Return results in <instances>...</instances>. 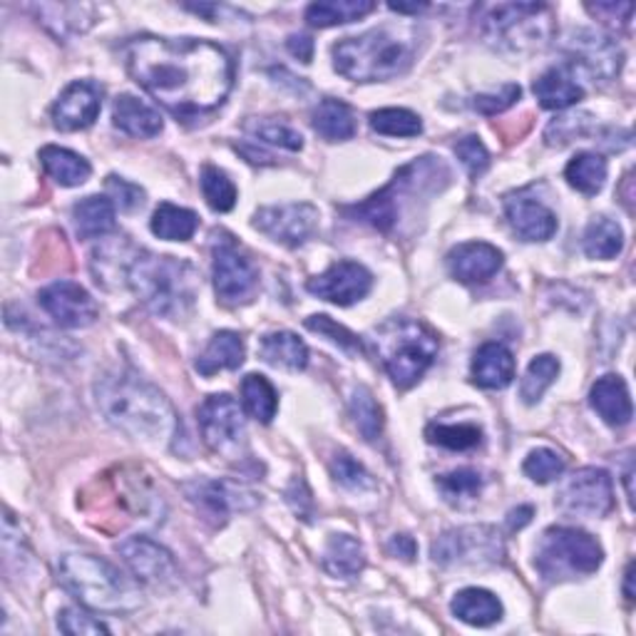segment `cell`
I'll return each instance as SVG.
<instances>
[{
	"label": "cell",
	"mask_w": 636,
	"mask_h": 636,
	"mask_svg": "<svg viewBox=\"0 0 636 636\" xmlns=\"http://www.w3.org/2000/svg\"><path fill=\"white\" fill-rule=\"evenodd\" d=\"M127 73L179 123H201L227 103L234 60L197 38L137 35L123 45Z\"/></svg>",
	"instance_id": "obj_1"
},
{
	"label": "cell",
	"mask_w": 636,
	"mask_h": 636,
	"mask_svg": "<svg viewBox=\"0 0 636 636\" xmlns=\"http://www.w3.org/2000/svg\"><path fill=\"white\" fill-rule=\"evenodd\" d=\"M95 400L110 426L145 446H167L179 430L165 393L133 371L105 373L95 383Z\"/></svg>",
	"instance_id": "obj_2"
},
{
	"label": "cell",
	"mask_w": 636,
	"mask_h": 636,
	"mask_svg": "<svg viewBox=\"0 0 636 636\" xmlns=\"http://www.w3.org/2000/svg\"><path fill=\"white\" fill-rule=\"evenodd\" d=\"M420 30L413 23H388L346 38L333 48V65L353 83H378L406 73L416 60Z\"/></svg>",
	"instance_id": "obj_3"
},
{
	"label": "cell",
	"mask_w": 636,
	"mask_h": 636,
	"mask_svg": "<svg viewBox=\"0 0 636 636\" xmlns=\"http://www.w3.org/2000/svg\"><path fill=\"white\" fill-rule=\"evenodd\" d=\"M58 582L93 612L129 614L143 607V592L137 582L95 554H63L58 562Z\"/></svg>",
	"instance_id": "obj_4"
},
{
	"label": "cell",
	"mask_w": 636,
	"mask_h": 636,
	"mask_svg": "<svg viewBox=\"0 0 636 636\" xmlns=\"http://www.w3.org/2000/svg\"><path fill=\"white\" fill-rule=\"evenodd\" d=\"M125 284L153 314L167 319L185 316L197 294V277L189 264L139 249L127 269Z\"/></svg>",
	"instance_id": "obj_5"
},
{
	"label": "cell",
	"mask_w": 636,
	"mask_h": 636,
	"mask_svg": "<svg viewBox=\"0 0 636 636\" xmlns=\"http://www.w3.org/2000/svg\"><path fill=\"white\" fill-rule=\"evenodd\" d=\"M450 169L440 157L426 155L410 165L400 167L396 177L390 179L388 187H383L376 195L361 201L356 207H346L343 211L361 221H366L373 229L390 234L393 227L398 225L400 199L398 197H420V195H438L448 187Z\"/></svg>",
	"instance_id": "obj_6"
},
{
	"label": "cell",
	"mask_w": 636,
	"mask_h": 636,
	"mask_svg": "<svg viewBox=\"0 0 636 636\" xmlns=\"http://www.w3.org/2000/svg\"><path fill=\"white\" fill-rule=\"evenodd\" d=\"M376 348L393 383L398 388H410L432 366L440 341L426 323L390 319L376 331Z\"/></svg>",
	"instance_id": "obj_7"
},
{
	"label": "cell",
	"mask_w": 636,
	"mask_h": 636,
	"mask_svg": "<svg viewBox=\"0 0 636 636\" xmlns=\"http://www.w3.org/2000/svg\"><path fill=\"white\" fill-rule=\"evenodd\" d=\"M554 13L544 3H500L480 18V35L488 45L508 53H528L550 43Z\"/></svg>",
	"instance_id": "obj_8"
},
{
	"label": "cell",
	"mask_w": 636,
	"mask_h": 636,
	"mask_svg": "<svg viewBox=\"0 0 636 636\" xmlns=\"http://www.w3.org/2000/svg\"><path fill=\"white\" fill-rule=\"evenodd\" d=\"M599 542L577 528H550L534 552V567L544 582H567L587 577L602 567Z\"/></svg>",
	"instance_id": "obj_9"
},
{
	"label": "cell",
	"mask_w": 636,
	"mask_h": 636,
	"mask_svg": "<svg viewBox=\"0 0 636 636\" xmlns=\"http://www.w3.org/2000/svg\"><path fill=\"white\" fill-rule=\"evenodd\" d=\"M430 552L440 567H484L504 557V542L494 528L472 524L440 534Z\"/></svg>",
	"instance_id": "obj_10"
},
{
	"label": "cell",
	"mask_w": 636,
	"mask_h": 636,
	"mask_svg": "<svg viewBox=\"0 0 636 636\" xmlns=\"http://www.w3.org/2000/svg\"><path fill=\"white\" fill-rule=\"evenodd\" d=\"M199 428L201 438H205L207 446L217 452V456L225 458H239L241 450H244V416H241L239 403L227 396V393H219V396H209L199 406Z\"/></svg>",
	"instance_id": "obj_11"
},
{
	"label": "cell",
	"mask_w": 636,
	"mask_h": 636,
	"mask_svg": "<svg viewBox=\"0 0 636 636\" xmlns=\"http://www.w3.org/2000/svg\"><path fill=\"white\" fill-rule=\"evenodd\" d=\"M614 504V484L609 472L582 468L562 484L557 508L570 518H604Z\"/></svg>",
	"instance_id": "obj_12"
},
{
	"label": "cell",
	"mask_w": 636,
	"mask_h": 636,
	"mask_svg": "<svg viewBox=\"0 0 636 636\" xmlns=\"http://www.w3.org/2000/svg\"><path fill=\"white\" fill-rule=\"evenodd\" d=\"M215 291L227 306L249 304L257 294L259 274L251 261L239 254L231 239H221L215 244Z\"/></svg>",
	"instance_id": "obj_13"
},
{
	"label": "cell",
	"mask_w": 636,
	"mask_h": 636,
	"mask_svg": "<svg viewBox=\"0 0 636 636\" xmlns=\"http://www.w3.org/2000/svg\"><path fill=\"white\" fill-rule=\"evenodd\" d=\"M319 225V211L314 205L299 201V205H279L264 207L254 215V227L274 239L277 244L284 247H301L314 234Z\"/></svg>",
	"instance_id": "obj_14"
},
{
	"label": "cell",
	"mask_w": 636,
	"mask_h": 636,
	"mask_svg": "<svg viewBox=\"0 0 636 636\" xmlns=\"http://www.w3.org/2000/svg\"><path fill=\"white\" fill-rule=\"evenodd\" d=\"M567 55L574 67L587 73L594 83H609L619 75L624 55L617 43L609 38L592 33V30H577L567 40Z\"/></svg>",
	"instance_id": "obj_15"
},
{
	"label": "cell",
	"mask_w": 636,
	"mask_h": 636,
	"mask_svg": "<svg viewBox=\"0 0 636 636\" xmlns=\"http://www.w3.org/2000/svg\"><path fill=\"white\" fill-rule=\"evenodd\" d=\"M38 304L63 329H85L97 319V304L73 281H55L38 294Z\"/></svg>",
	"instance_id": "obj_16"
},
{
	"label": "cell",
	"mask_w": 636,
	"mask_h": 636,
	"mask_svg": "<svg viewBox=\"0 0 636 636\" xmlns=\"http://www.w3.org/2000/svg\"><path fill=\"white\" fill-rule=\"evenodd\" d=\"M373 286L371 271L358 264V261H338V264L329 267L321 277L309 279L306 289L311 294L331 301L336 306H351L361 301L363 296H368V291Z\"/></svg>",
	"instance_id": "obj_17"
},
{
	"label": "cell",
	"mask_w": 636,
	"mask_h": 636,
	"mask_svg": "<svg viewBox=\"0 0 636 636\" xmlns=\"http://www.w3.org/2000/svg\"><path fill=\"white\" fill-rule=\"evenodd\" d=\"M185 492L187 500L195 504L201 518L209 520L211 524H225L234 510H249L257 504V498L251 492L217 480L187 482Z\"/></svg>",
	"instance_id": "obj_18"
},
{
	"label": "cell",
	"mask_w": 636,
	"mask_h": 636,
	"mask_svg": "<svg viewBox=\"0 0 636 636\" xmlns=\"http://www.w3.org/2000/svg\"><path fill=\"white\" fill-rule=\"evenodd\" d=\"M100 107H103V90L93 80H77L55 100L53 125L60 133H77L95 123Z\"/></svg>",
	"instance_id": "obj_19"
},
{
	"label": "cell",
	"mask_w": 636,
	"mask_h": 636,
	"mask_svg": "<svg viewBox=\"0 0 636 636\" xmlns=\"http://www.w3.org/2000/svg\"><path fill=\"white\" fill-rule=\"evenodd\" d=\"M117 552L137 582L165 584L175 577V560H171V554L149 538H127L117 544Z\"/></svg>",
	"instance_id": "obj_20"
},
{
	"label": "cell",
	"mask_w": 636,
	"mask_h": 636,
	"mask_svg": "<svg viewBox=\"0 0 636 636\" xmlns=\"http://www.w3.org/2000/svg\"><path fill=\"white\" fill-rule=\"evenodd\" d=\"M504 215H508L514 234L524 241H548L557 231L554 211L540 199L522 195V191L504 199Z\"/></svg>",
	"instance_id": "obj_21"
},
{
	"label": "cell",
	"mask_w": 636,
	"mask_h": 636,
	"mask_svg": "<svg viewBox=\"0 0 636 636\" xmlns=\"http://www.w3.org/2000/svg\"><path fill=\"white\" fill-rule=\"evenodd\" d=\"M504 264V257L498 247L484 244V241H470L460 244L448 254V269L462 284H484L490 281Z\"/></svg>",
	"instance_id": "obj_22"
},
{
	"label": "cell",
	"mask_w": 636,
	"mask_h": 636,
	"mask_svg": "<svg viewBox=\"0 0 636 636\" xmlns=\"http://www.w3.org/2000/svg\"><path fill=\"white\" fill-rule=\"evenodd\" d=\"M30 10L58 40L83 35L95 25V6L87 3H40Z\"/></svg>",
	"instance_id": "obj_23"
},
{
	"label": "cell",
	"mask_w": 636,
	"mask_h": 636,
	"mask_svg": "<svg viewBox=\"0 0 636 636\" xmlns=\"http://www.w3.org/2000/svg\"><path fill=\"white\" fill-rule=\"evenodd\" d=\"M514 378V358L512 351L502 343H482L476 358H472V380L480 388L502 390L508 388Z\"/></svg>",
	"instance_id": "obj_24"
},
{
	"label": "cell",
	"mask_w": 636,
	"mask_h": 636,
	"mask_svg": "<svg viewBox=\"0 0 636 636\" xmlns=\"http://www.w3.org/2000/svg\"><path fill=\"white\" fill-rule=\"evenodd\" d=\"M592 408L599 413V418L609 426H629L634 408L629 398V388L622 376H604L592 386L590 393Z\"/></svg>",
	"instance_id": "obj_25"
},
{
	"label": "cell",
	"mask_w": 636,
	"mask_h": 636,
	"mask_svg": "<svg viewBox=\"0 0 636 636\" xmlns=\"http://www.w3.org/2000/svg\"><path fill=\"white\" fill-rule=\"evenodd\" d=\"M113 125L129 137H155L161 133V117L135 95H119L113 105Z\"/></svg>",
	"instance_id": "obj_26"
},
{
	"label": "cell",
	"mask_w": 636,
	"mask_h": 636,
	"mask_svg": "<svg viewBox=\"0 0 636 636\" xmlns=\"http://www.w3.org/2000/svg\"><path fill=\"white\" fill-rule=\"evenodd\" d=\"M244 363V341L234 331H219L197 358L201 376H215L219 371H237Z\"/></svg>",
	"instance_id": "obj_27"
},
{
	"label": "cell",
	"mask_w": 636,
	"mask_h": 636,
	"mask_svg": "<svg viewBox=\"0 0 636 636\" xmlns=\"http://www.w3.org/2000/svg\"><path fill=\"white\" fill-rule=\"evenodd\" d=\"M534 97L544 110H567L584 97V87L564 67H552L534 80Z\"/></svg>",
	"instance_id": "obj_28"
},
{
	"label": "cell",
	"mask_w": 636,
	"mask_h": 636,
	"mask_svg": "<svg viewBox=\"0 0 636 636\" xmlns=\"http://www.w3.org/2000/svg\"><path fill=\"white\" fill-rule=\"evenodd\" d=\"M452 614L470 627H492L502 619V602L488 590H462L450 604Z\"/></svg>",
	"instance_id": "obj_29"
},
{
	"label": "cell",
	"mask_w": 636,
	"mask_h": 636,
	"mask_svg": "<svg viewBox=\"0 0 636 636\" xmlns=\"http://www.w3.org/2000/svg\"><path fill=\"white\" fill-rule=\"evenodd\" d=\"M115 205L110 197H85L73 207V221L80 239H100L115 229Z\"/></svg>",
	"instance_id": "obj_30"
},
{
	"label": "cell",
	"mask_w": 636,
	"mask_h": 636,
	"mask_svg": "<svg viewBox=\"0 0 636 636\" xmlns=\"http://www.w3.org/2000/svg\"><path fill=\"white\" fill-rule=\"evenodd\" d=\"M259 351H261V358H264L269 366H277V368L304 371L309 363L306 343L291 331L267 333V336L261 338Z\"/></svg>",
	"instance_id": "obj_31"
},
{
	"label": "cell",
	"mask_w": 636,
	"mask_h": 636,
	"mask_svg": "<svg viewBox=\"0 0 636 636\" xmlns=\"http://www.w3.org/2000/svg\"><path fill=\"white\" fill-rule=\"evenodd\" d=\"M40 165L45 167L48 177L55 179L60 187H80L90 179V161L65 147H43L40 149Z\"/></svg>",
	"instance_id": "obj_32"
},
{
	"label": "cell",
	"mask_w": 636,
	"mask_h": 636,
	"mask_svg": "<svg viewBox=\"0 0 636 636\" xmlns=\"http://www.w3.org/2000/svg\"><path fill=\"white\" fill-rule=\"evenodd\" d=\"M323 567L333 577L351 580L366 567V552H363V544L351 538V534H333L329 540L326 550H323Z\"/></svg>",
	"instance_id": "obj_33"
},
{
	"label": "cell",
	"mask_w": 636,
	"mask_h": 636,
	"mask_svg": "<svg viewBox=\"0 0 636 636\" xmlns=\"http://www.w3.org/2000/svg\"><path fill=\"white\" fill-rule=\"evenodd\" d=\"M311 125H314L316 133L323 139H329V143H343V139H351L356 135L353 110L336 97L321 100L319 107L314 110V117H311Z\"/></svg>",
	"instance_id": "obj_34"
},
{
	"label": "cell",
	"mask_w": 636,
	"mask_h": 636,
	"mask_svg": "<svg viewBox=\"0 0 636 636\" xmlns=\"http://www.w3.org/2000/svg\"><path fill=\"white\" fill-rule=\"evenodd\" d=\"M371 10H376L371 0H319L306 8V23L314 28L343 25L368 15Z\"/></svg>",
	"instance_id": "obj_35"
},
{
	"label": "cell",
	"mask_w": 636,
	"mask_h": 636,
	"mask_svg": "<svg viewBox=\"0 0 636 636\" xmlns=\"http://www.w3.org/2000/svg\"><path fill=\"white\" fill-rule=\"evenodd\" d=\"M244 133L249 135L251 143L281 147L289 149V153H299V149L304 147V137L289 123H284V119L277 117H251L244 123Z\"/></svg>",
	"instance_id": "obj_36"
},
{
	"label": "cell",
	"mask_w": 636,
	"mask_h": 636,
	"mask_svg": "<svg viewBox=\"0 0 636 636\" xmlns=\"http://www.w3.org/2000/svg\"><path fill=\"white\" fill-rule=\"evenodd\" d=\"M153 234L165 239V241H187L195 237V231L199 227V217L191 209L175 207L165 201L159 205L153 215Z\"/></svg>",
	"instance_id": "obj_37"
},
{
	"label": "cell",
	"mask_w": 636,
	"mask_h": 636,
	"mask_svg": "<svg viewBox=\"0 0 636 636\" xmlns=\"http://www.w3.org/2000/svg\"><path fill=\"white\" fill-rule=\"evenodd\" d=\"M564 177H567L570 187L582 191V195H597L607 181V159L597 153H580L564 169Z\"/></svg>",
	"instance_id": "obj_38"
},
{
	"label": "cell",
	"mask_w": 636,
	"mask_h": 636,
	"mask_svg": "<svg viewBox=\"0 0 636 636\" xmlns=\"http://www.w3.org/2000/svg\"><path fill=\"white\" fill-rule=\"evenodd\" d=\"M584 254L590 259H614L624 249V231L607 217H597L590 221L587 231H584Z\"/></svg>",
	"instance_id": "obj_39"
},
{
	"label": "cell",
	"mask_w": 636,
	"mask_h": 636,
	"mask_svg": "<svg viewBox=\"0 0 636 636\" xmlns=\"http://www.w3.org/2000/svg\"><path fill=\"white\" fill-rule=\"evenodd\" d=\"M241 400H244L247 413L259 423H271L279 410V396L271 383L259 376V373H249L241 383Z\"/></svg>",
	"instance_id": "obj_40"
},
{
	"label": "cell",
	"mask_w": 636,
	"mask_h": 636,
	"mask_svg": "<svg viewBox=\"0 0 636 636\" xmlns=\"http://www.w3.org/2000/svg\"><path fill=\"white\" fill-rule=\"evenodd\" d=\"M351 418L368 442H376L383 432V410L366 386H358L351 396Z\"/></svg>",
	"instance_id": "obj_41"
},
{
	"label": "cell",
	"mask_w": 636,
	"mask_h": 636,
	"mask_svg": "<svg viewBox=\"0 0 636 636\" xmlns=\"http://www.w3.org/2000/svg\"><path fill=\"white\" fill-rule=\"evenodd\" d=\"M557 376H560V361L550 356V353H542V356H538L530 363L528 373H524L522 386H520L522 400L528 403V406L538 403Z\"/></svg>",
	"instance_id": "obj_42"
},
{
	"label": "cell",
	"mask_w": 636,
	"mask_h": 636,
	"mask_svg": "<svg viewBox=\"0 0 636 636\" xmlns=\"http://www.w3.org/2000/svg\"><path fill=\"white\" fill-rule=\"evenodd\" d=\"M371 129L386 137H418L423 133V123L410 110L386 107L371 113Z\"/></svg>",
	"instance_id": "obj_43"
},
{
	"label": "cell",
	"mask_w": 636,
	"mask_h": 636,
	"mask_svg": "<svg viewBox=\"0 0 636 636\" xmlns=\"http://www.w3.org/2000/svg\"><path fill=\"white\" fill-rule=\"evenodd\" d=\"M199 185H201V195H205L207 205L215 209V211H231L237 205V187L234 181L227 177V171H221L219 167H211L207 165L201 169V177H199Z\"/></svg>",
	"instance_id": "obj_44"
},
{
	"label": "cell",
	"mask_w": 636,
	"mask_h": 636,
	"mask_svg": "<svg viewBox=\"0 0 636 636\" xmlns=\"http://www.w3.org/2000/svg\"><path fill=\"white\" fill-rule=\"evenodd\" d=\"M436 484L442 498H446V502L462 504V502L478 498L482 490V476L478 470L460 468V470H452V472H446V476H440Z\"/></svg>",
	"instance_id": "obj_45"
},
{
	"label": "cell",
	"mask_w": 636,
	"mask_h": 636,
	"mask_svg": "<svg viewBox=\"0 0 636 636\" xmlns=\"http://www.w3.org/2000/svg\"><path fill=\"white\" fill-rule=\"evenodd\" d=\"M426 438L432 446L448 450H472L482 442V430L478 426H468V423H460V426L436 423V426H428Z\"/></svg>",
	"instance_id": "obj_46"
},
{
	"label": "cell",
	"mask_w": 636,
	"mask_h": 636,
	"mask_svg": "<svg viewBox=\"0 0 636 636\" xmlns=\"http://www.w3.org/2000/svg\"><path fill=\"white\" fill-rule=\"evenodd\" d=\"M331 472H333V478H336V482H341L343 488H348V490L363 492V490L376 488V480H373L371 472L363 468L356 458H351L348 452H336V456H333Z\"/></svg>",
	"instance_id": "obj_47"
},
{
	"label": "cell",
	"mask_w": 636,
	"mask_h": 636,
	"mask_svg": "<svg viewBox=\"0 0 636 636\" xmlns=\"http://www.w3.org/2000/svg\"><path fill=\"white\" fill-rule=\"evenodd\" d=\"M564 468H567V462H564V458L557 450H550V448L532 450L528 460H524V472H528V478L540 484H548L554 478H560Z\"/></svg>",
	"instance_id": "obj_48"
},
{
	"label": "cell",
	"mask_w": 636,
	"mask_h": 636,
	"mask_svg": "<svg viewBox=\"0 0 636 636\" xmlns=\"http://www.w3.org/2000/svg\"><path fill=\"white\" fill-rule=\"evenodd\" d=\"M306 329L314 331V333H321V336L331 338L343 351L363 353V341L356 336V333H351L348 329H343L341 323L331 321L329 316H311V319H306Z\"/></svg>",
	"instance_id": "obj_49"
},
{
	"label": "cell",
	"mask_w": 636,
	"mask_h": 636,
	"mask_svg": "<svg viewBox=\"0 0 636 636\" xmlns=\"http://www.w3.org/2000/svg\"><path fill=\"white\" fill-rule=\"evenodd\" d=\"M58 627L60 632L65 634H73V636H100V634H110V629L105 627L103 622L90 617L87 612L83 609H63L58 614Z\"/></svg>",
	"instance_id": "obj_50"
},
{
	"label": "cell",
	"mask_w": 636,
	"mask_h": 636,
	"mask_svg": "<svg viewBox=\"0 0 636 636\" xmlns=\"http://www.w3.org/2000/svg\"><path fill=\"white\" fill-rule=\"evenodd\" d=\"M456 155L460 157L462 165H466L468 175H470L472 179L482 177L484 169L490 167V153H488V147H484V145L480 143V137H476V135L462 137L460 143L456 145Z\"/></svg>",
	"instance_id": "obj_51"
},
{
	"label": "cell",
	"mask_w": 636,
	"mask_h": 636,
	"mask_svg": "<svg viewBox=\"0 0 636 636\" xmlns=\"http://www.w3.org/2000/svg\"><path fill=\"white\" fill-rule=\"evenodd\" d=\"M107 195L113 197V205L119 211H135L137 207H143V201H145L143 189L133 185V181L117 177V175L107 177Z\"/></svg>",
	"instance_id": "obj_52"
},
{
	"label": "cell",
	"mask_w": 636,
	"mask_h": 636,
	"mask_svg": "<svg viewBox=\"0 0 636 636\" xmlns=\"http://www.w3.org/2000/svg\"><path fill=\"white\" fill-rule=\"evenodd\" d=\"M520 95H522L520 85H504L500 93H482V95L472 97V107H476L478 113L492 117L512 107L520 100Z\"/></svg>",
	"instance_id": "obj_53"
},
{
	"label": "cell",
	"mask_w": 636,
	"mask_h": 636,
	"mask_svg": "<svg viewBox=\"0 0 636 636\" xmlns=\"http://www.w3.org/2000/svg\"><path fill=\"white\" fill-rule=\"evenodd\" d=\"M590 115H570V117H562V119H554V123L548 127V143L550 145H567L572 139L584 137L587 135V129L584 125L590 123Z\"/></svg>",
	"instance_id": "obj_54"
},
{
	"label": "cell",
	"mask_w": 636,
	"mask_h": 636,
	"mask_svg": "<svg viewBox=\"0 0 636 636\" xmlns=\"http://www.w3.org/2000/svg\"><path fill=\"white\" fill-rule=\"evenodd\" d=\"M590 13L599 20V23L609 25L614 30H627L632 23V3H587Z\"/></svg>",
	"instance_id": "obj_55"
},
{
	"label": "cell",
	"mask_w": 636,
	"mask_h": 636,
	"mask_svg": "<svg viewBox=\"0 0 636 636\" xmlns=\"http://www.w3.org/2000/svg\"><path fill=\"white\" fill-rule=\"evenodd\" d=\"M286 502L291 504V510H294L301 520L309 522L311 518H314V500H311L306 482L301 478H296L286 488Z\"/></svg>",
	"instance_id": "obj_56"
},
{
	"label": "cell",
	"mask_w": 636,
	"mask_h": 636,
	"mask_svg": "<svg viewBox=\"0 0 636 636\" xmlns=\"http://www.w3.org/2000/svg\"><path fill=\"white\" fill-rule=\"evenodd\" d=\"M388 552L393 554V557L410 562L413 557H416V542H413V538H408V534H396V538L388 542Z\"/></svg>",
	"instance_id": "obj_57"
},
{
	"label": "cell",
	"mask_w": 636,
	"mask_h": 636,
	"mask_svg": "<svg viewBox=\"0 0 636 636\" xmlns=\"http://www.w3.org/2000/svg\"><path fill=\"white\" fill-rule=\"evenodd\" d=\"M286 45L291 50V55L304 60V63H311V55H314V40L309 35H291Z\"/></svg>",
	"instance_id": "obj_58"
},
{
	"label": "cell",
	"mask_w": 636,
	"mask_h": 636,
	"mask_svg": "<svg viewBox=\"0 0 636 636\" xmlns=\"http://www.w3.org/2000/svg\"><path fill=\"white\" fill-rule=\"evenodd\" d=\"M532 514H534V508H530V504H524V508L512 510V512L508 514V528H510V530H522L524 524H530Z\"/></svg>",
	"instance_id": "obj_59"
},
{
	"label": "cell",
	"mask_w": 636,
	"mask_h": 636,
	"mask_svg": "<svg viewBox=\"0 0 636 636\" xmlns=\"http://www.w3.org/2000/svg\"><path fill=\"white\" fill-rule=\"evenodd\" d=\"M390 10H396V13H420V10H428L426 3H413V6H406V3H390L388 6Z\"/></svg>",
	"instance_id": "obj_60"
},
{
	"label": "cell",
	"mask_w": 636,
	"mask_h": 636,
	"mask_svg": "<svg viewBox=\"0 0 636 636\" xmlns=\"http://www.w3.org/2000/svg\"><path fill=\"white\" fill-rule=\"evenodd\" d=\"M632 580H634V564L627 567V574H624V597L634 602V590H632Z\"/></svg>",
	"instance_id": "obj_61"
}]
</instances>
